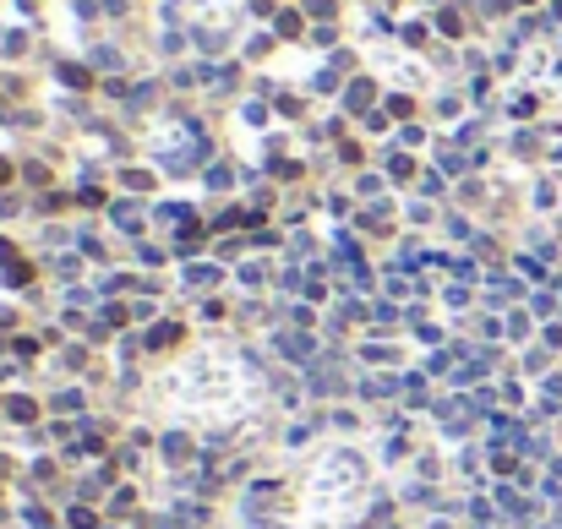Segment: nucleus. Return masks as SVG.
I'll return each mask as SVG.
<instances>
[{
    "label": "nucleus",
    "instance_id": "f257e3e1",
    "mask_svg": "<svg viewBox=\"0 0 562 529\" xmlns=\"http://www.w3.org/2000/svg\"><path fill=\"white\" fill-rule=\"evenodd\" d=\"M0 181H6V164H0Z\"/></svg>",
    "mask_w": 562,
    "mask_h": 529
}]
</instances>
